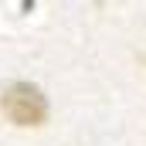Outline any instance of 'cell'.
<instances>
[{
    "mask_svg": "<svg viewBox=\"0 0 146 146\" xmlns=\"http://www.w3.org/2000/svg\"><path fill=\"white\" fill-rule=\"evenodd\" d=\"M3 115L10 122H17V126H41L44 115H48V99L37 92L34 85L17 82L3 95Z\"/></svg>",
    "mask_w": 146,
    "mask_h": 146,
    "instance_id": "1",
    "label": "cell"
}]
</instances>
